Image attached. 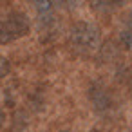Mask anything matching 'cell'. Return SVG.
I'll list each match as a JSON object with an SVG mask.
<instances>
[{"mask_svg": "<svg viewBox=\"0 0 132 132\" xmlns=\"http://www.w3.org/2000/svg\"><path fill=\"white\" fill-rule=\"evenodd\" d=\"M69 42L78 53H94L101 44L100 27L92 22H76L69 31Z\"/></svg>", "mask_w": 132, "mask_h": 132, "instance_id": "1", "label": "cell"}, {"mask_svg": "<svg viewBox=\"0 0 132 132\" xmlns=\"http://www.w3.org/2000/svg\"><path fill=\"white\" fill-rule=\"evenodd\" d=\"M29 18L24 13H7L0 16V45L24 38L29 33Z\"/></svg>", "mask_w": 132, "mask_h": 132, "instance_id": "2", "label": "cell"}, {"mask_svg": "<svg viewBox=\"0 0 132 132\" xmlns=\"http://www.w3.org/2000/svg\"><path fill=\"white\" fill-rule=\"evenodd\" d=\"M89 101L94 107V110L100 112V114L110 110L112 109V103H114L110 90L103 83H100V81L90 83V87H89Z\"/></svg>", "mask_w": 132, "mask_h": 132, "instance_id": "3", "label": "cell"}, {"mask_svg": "<svg viewBox=\"0 0 132 132\" xmlns=\"http://www.w3.org/2000/svg\"><path fill=\"white\" fill-rule=\"evenodd\" d=\"M27 2L35 7L36 16H38V26L40 29L47 31L54 26V4L53 0H27Z\"/></svg>", "mask_w": 132, "mask_h": 132, "instance_id": "4", "label": "cell"}, {"mask_svg": "<svg viewBox=\"0 0 132 132\" xmlns=\"http://www.w3.org/2000/svg\"><path fill=\"white\" fill-rule=\"evenodd\" d=\"M89 4H90V9L94 13L109 15V13L116 11L118 7H121L125 4V0H89Z\"/></svg>", "mask_w": 132, "mask_h": 132, "instance_id": "5", "label": "cell"}, {"mask_svg": "<svg viewBox=\"0 0 132 132\" xmlns=\"http://www.w3.org/2000/svg\"><path fill=\"white\" fill-rule=\"evenodd\" d=\"M119 45L127 51H132V27H125L119 33Z\"/></svg>", "mask_w": 132, "mask_h": 132, "instance_id": "6", "label": "cell"}, {"mask_svg": "<svg viewBox=\"0 0 132 132\" xmlns=\"http://www.w3.org/2000/svg\"><path fill=\"white\" fill-rule=\"evenodd\" d=\"M119 80H121L128 89H132V65H127V67L121 69V72H119Z\"/></svg>", "mask_w": 132, "mask_h": 132, "instance_id": "7", "label": "cell"}, {"mask_svg": "<svg viewBox=\"0 0 132 132\" xmlns=\"http://www.w3.org/2000/svg\"><path fill=\"white\" fill-rule=\"evenodd\" d=\"M9 72H11V63H9V60L4 58V56H0V78H6Z\"/></svg>", "mask_w": 132, "mask_h": 132, "instance_id": "8", "label": "cell"}, {"mask_svg": "<svg viewBox=\"0 0 132 132\" xmlns=\"http://www.w3.org/2000/svg\"><path fill=\"white\" fill-rule=\"evenodd\" d=\"M53 4L58 7H65V9H72L76 6V0H53Z\"/></svg>", "mask_w": 132, "mask_h": 132, "instance_id": "9", "label": "cell"}, {"mask_svg": "<svg viewBox=\"0 0 132 132\" xmlns=\"http://www.w3.org/2000/svg\"><path fill=\"white\" fill-rule=\"evenodd\" d=\"M125 26L127 27H132V11H128V15L125 16Z\"/></svg>", "mask_w": 132, "mask_h": 132, "instance_id": "10", "label": "cell"}, {"mask_svg": "<svg viewBox=\"0 0 132 132\" xmlns=\"http://www.w3.org/2000/svg\"><path fill=\"white\" fill-rule=\"evenodd\" d=\"M4 121H6V112H4L2 109H0V127L4 125Z\"/></svg>", "mask_w": 132, "mask_h": 132, "instance_id": "11", "label": "cell"}, {"mask_svg": "<svg viewBox=\"0 0 132 132\" xmlns=\"http://www.w3.org/2000/svg\"><path fill=\"white\" fill-rule=\"evenodd\" d=\"M90 132H101V130H98V128H92V130H90Z\"/></svg>", "mask_w": 132, "mask_h": 132, "instance_id": "12", "label": "cell"}]
</instances>
